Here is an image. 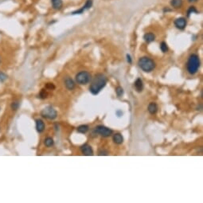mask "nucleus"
Returning a JSON list of instances; mask_svg holds the SVG:
<instances>
[{"instance_id":"1","label":"nucleus","mask_w":203,"mask_h":203,"mask_svg":"<svg viewBox=\"0 0 203 203\" xmlns=\"http://www.w3.org/2000/svg\"><path fill=\"white\" fill-rule=\"evenodd\" d=\"M107 82H108V79L106 76L104 75L103 73H97L95 75L89 86V91L91 92V93L93 95H97L102 90V88L105 87Z\"/></svg>"},{"instance_id":"2","label":"nucleus","mask_w":203,"mask_h":203,"mask_svg":"<svg viewBox=\"0 0 203 203\" xmlns=\"http://www.w3.org/2000/svg\"><path fill=\"white\" fill-rule=\"evenodd\" d=\"M200 67L199 57L197 54H191L188 59L187 64V69L188 73L191 75L196 73Z\"/></svg>"},{"instance_id":"3","label":"nucleus","mask_w":203,"mask_h":203,"mask_svg":"<svg viewBox=\"0 0 203 203\" xmlns=\"http://www.w3.org/2000/svg\"><path fill=\"white\" fill-rule=\"evenodd\" d=\"M138 64L143 71L146 73H150L153 71L155 68V61L148 57H142L139 58L138 61Z\"/></svg>"},{"instance_id":"4","label":"nucleus","mask_w":203,"mask_h":203,"mask_svg":"<svg viewBox=\"0 0 203 203\" xmlns=\"http://www.w3.org/2000/svg\"><path fill=\"white\" fill-rule=\"evenodd\" d=\"M91 79H92L91 74L87 71L80 72L75 77L76 82L77 84H81V85H84V84H88L90 82Z\"/></svg>"},{"instance_id":"5","label":"nucleus","mask_w":203,"mask_h":203,"mask_svg":"<svg viewBox=\"0 0 203 203\" xmlns=\"http://www.w3.org/2000/svg\"><path fill=\"white\" fill-rule=\"evenodd\" d=\"M113 131L112 129L107 128L104 125H98L97 126L93 131V134L95 135H99L103 137H109L112 135Z\"/></svg>"},{"instance_id":"6","label":"nucleus","mask_w":203,"mask_h":203,"mask_svg":"<svg viewBox=\"0 0 203 203\" xmlns=\"http://www.w3.org/2000/svg\"><path fill=\"white\" fill-rule=\"evenodd\" d=\"M41 114H42V117H44L45 119H51V120L55 119L57 118V116H58L57 111L52 106L45 107V108L42 111Z\"/></svg>"},{"instance_id":"7","label":"nucleus","mask_w":203,"mask_h":203,"mask_svg":"<svg viewBox=\"0 0 203 203\" xmlns=\"http://www.w3.org/2000/svg\"><path fill=\"white\" fill-rule=\"evenodd\" d=\"M81 152L83 155H86V156H92V155H93V150L92 148V147L89 144H88V143H85L84 145L81 146Z\"/></svg>"},{"instance_id":"8","label":"nucleus","mask_w":203,"mask_h":203,"mask_svg":"<svg viewBox=\"0 0 203 203\" xmlns=\"http://www.w3.org/2000/svg\"><path fill=\"white\" fill-rule=\"evenodd\" d=\"M187 22L185 18H178L174 21V25L179 29H184L187 26Z\"/></svg>"},{"instance_id":"9","label":"nucleus","mask_w":203,"mask_h":203,"mask_svg":"<svg viewBox=\"0 0 203 203\" xmlns=\"http://www.w3.org/2000/svg\"><path fill=\"white\" fill-rule=\"evenodd\" d=\"M64 82L65 87L67 88L69 90H73V89H74L75 83L74 81H73V80L71 77H66L64 78Z\"/></svg>"},{"instance_id":"10","label":"nucleus","mask_w":203,"mask_h":203,"mask_svg":"<svg viewBox=\"0 0 203 203\" xmlns=\"http://www.w3.org/2000/svg\"><path fill=\"white\" fill-rule=\"evenodd\" d=\"M45 128V123L43 122V120L40 119H36V129H37L38 133H42V132H44Z\"/></svg>"},{"instance_id":"11","label":"nucleus","mask_w":203,"mask_h":203,"mask_svg":"<svg viewBox=\"0 0 203 203\" xmlns=\"http://www.w3.org/2000/svg\"><path fill=\"white\" fill-rule=\"evenodd\" d=\"M134 86L135 88V90L137 91L138 93H141L143 89V81L140 78H138L136 81H135Z\"/></svg>"},{"instance_id":"12","label":"nucleus","mask_w":203,"mask_h":203,"mask_svg":"<svg viewBox=\"0 0 203 203\" xmlns=\"http://www.w3.org/2000/svg\"><path fill=\"white\" fill-rule=\"evenodd\" d=\"M147 110H148L150 114H152V115L155 114V113L157 112V111H158V105H157V104L155 103V102L150 103L148 107H147Z\"/></svg>"},{"instance_id":"13","label":"nucleus","mask_w":203,"mask_h":203,"mask_svg":"<svg viewBox=\"0 0 203 203\" xmlns=\"http://www.w3.org/2000/svg\"><path fill=\"white\" fill-rule=\"evenodd\" d=\"M112 139L113 142L115 143H116V144H118V145L122 144L123 142V135H121V134H119V133H116L115 135H113Z\"/></svg>"},{"instance_id":"14","label":"nucleus","mask_w":203,"mask_h":203,"mask_svg":"<svg viewBox=\"0 0 203 203\" xmlns=\"http://www.w3.org/2000/svg\"><path fill=\"white\" fill-rule=\"evenodd\" d=\"M92 4H93V1H92V0H87V2H86V3H85V5H84V7H82V8L80 9L79 10H77V11L73 12V14H81L82 13L83 11H84L85 10L89 9V8H91V7H92Z\"/></svg>"},{"instance_id":"15","label":"nucleus","mask_w":203,"mask_h":203,"mask_svg":"<svg viewBox=\"0 0 203 203\" xmlns=\"http://www.w3.org/2000/svg\"><path fill=\"white\" fill-rule=\"evenodd\" d=\"M51 3L53 8L55 10H60L63 5L62 0H51Z\"/></svg>"},{"instance_id":"16","label":"nucleus","mask_w":203,"mask_h":203,"mask_svg":"<svg viewBox=\"0 0 203 203\" xmlns=\"http://www.w3.org/2000/svg\"><path fill=\"white\" fill-rule=\"evenodd\" d=\"M143 39L145 40V42L150 43V42H152L155 41V35L153 33H147L143 36Z\"/></svg>"},{"instance_id":"17","label":"nucleus","mask_w":203,"mask_h":203,"mask_svg":"<svg viewBox=\"0 0 203 203\" xmlns=\"http://www.w3.org/2000/svg\"><path fill=\"white\" fill-rule=\"evenodd\" d=\"M88 129H89L88 126L82 124V125H80L77 128V132L79 133H81V134H85L88 131Z\"/></svg>"},{"instance_id":"18","label":"nucleus","mask_w":203,"mask_h":203,"mask_svg":"<svg viewBox=\"0 0 203 203\" xmlns=\"http://www.w3.org/2000/svg\"><path fill=\"white\" fill-rule=\"evenodd\" d=\"M171 4L174 8H180L182 5V0H171Z\"/></svg>"},{"instance_id":"19","label":"nucleus","mask_w":203,"mask_h":203,"mask_svg":"<svg viewBox=\"0 0 203 203\" xmlns=\"http://www.w3.org/2000/svg\"><path fill=\"white\" fill-rule=\"evenodd\" d=\"M44 143H45V145L47 147H50L52 146H53L54 141H53V139H52V138H50V137H47V138L45 139Z\"/></svg>"},{"instance_id":"20","label":"nucleus","mask_w":203,"mask_h":203,"mask_svg":"<svg viewBox=\"0 0 203 203\" xmlns=\"http://www.w3.org/2000/svg\"><path fill=\"white\" fill-rule=\"evenodd\" d=\"M160 49H161V51L163 52V53H167V52L168 51L167 45L166 42H163L161 44H160Z\"/></svg>"},{"instance_id":"21","label":"nucleus","mask_w":203,"mask_h":203,"mask_svg":"<svg viewBox=\"0 0 203 203\" xmlns=\"http://www.w3.org/2000/svg\"><path fill=\"white\" fill-rule=\"evenodd\" d=\"M7 75L6 73H4L3 72H0V83H3L4 81H6L7 80Z\"/></svg>"},{"instance_id":"22","label":"nucleus","mask_w":203,"mask_h":203,"mask_svg":"<svg viewBox=\"0 0 203 203\" xmlns=\"http://www.w3.org/2000/svg\"><path fill=\"white\" fill-rule=\"evenodd\" d=\"M116 95H117V97H120L121 96H123V88L120 87V86L116 88Z\"/></svg>"},{"instance_id":"23","label":"nucleus","mask_w":203,"mask_h":203,"mask_svg":"<svg viewBox=\"0 0 203 203\" xmlns=\"http://www.w3.org/2000/svg\"><path fill=\"white\" fill-rule=\"evenodd\" d=\"M47 96H48V93H47V92L45 89H42V91L39 93V97L41 99H45L47 97Z\"/></svg>"},{"instance_id":"24","label":"nucleus","mask_w":203,"mask_h":203,"mask_svg":"<svg viewBox=\"0 0 203 203\" xmlns=\"http://www.w3.org/2000/svg\"><path fill=\"white\" fill-rule=\"evenodd\" d=\"M11 108L13 110H14V111H16V110L19 109V103L18 102V101H14V102H13V103L11 104Z\"/></svg>"},{"instance_id":"25","label":"nucleus","mask_w":203,"mask_h":203,"mask_svg":"<svg viewBox=\"0 0 203 203\" xmlns=\"http://www.w3.org/2000/svg\"><path fill=\"white\" fill-rule=\"evenodd\" d=\"M45 88H46L47 89L52 90V89H54L55 86H54V84H53V83H47L46 85H45Z\"/></svg>"},{"instance_id":"26","label":"nucleus","mask_w":203,"mask_h":203,"mask_svg":"<svg viewBox=\"0 0 203 203\" xmlns=\"http://www.w3.org/2000/svg\"><path fill=\"white\" fill-rule=\"evenodd\" d=\"M193 12H197V10L195 9V7H190V9H189V10H188V15H190V14L193 13Z\"/></svg>"},{"instance_id":"27","label":"nucleus","mask_w":203,"mask_h":203,"mask_svg":"<svg viewBox=\"0 0 203 203\" xmlns=\"http://www.w3.org/2000/svg\"><path fill=\"white\" fill-rule=\"evenodd\" d=\"M98 155H108V151H105V150H101V151H100V152H99Z\"/></svg>"},{"instance_id":"28","label":"nucleus","mask_w":203,"mask_h":203,"mask_svg":"<svg viewBox=\"0 0 203 203\" xmlns=\"http://www.w3.org/2000/svg\"><path fill=\"white\" fill-rule=\"evenodd\" d=\"M127 61H128V62L129 64H132V58H131V56H130L129 54H127Z\"/></svg>"},{"instance_id":"29","label":"nucleus","mask_w":203,"mask_h":203,"mask_svg":"<svg viewBox=\"0 0 203 203\" xmlns=\"http://www.w3.org/2000/svg\"><path fill=\"white\" fill-rule=\"evenodd\" d=\"M197 0H189V2H196Z\"/></svg>"}]
</instances>
